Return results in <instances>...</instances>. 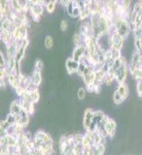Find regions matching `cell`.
<instances>
[{
	"label": "cell",
	"mask_w": 142,
	"mask_h": 155,
	"mask_svg": "<svg viewBox=\"0 0 142 155\" xmlns=\"http://www.w3.org/2000/svg\"><path fill=\"white\" fill-rule=\"evenodd\" d=\"M94 113L95 112L92 109H86L84 114V127L87 131L91 128L92 124H93V120H94Z\"/></svg>",
	"instance_id": "6da1fadb"
},
{
	"label": "cell",
	"mask_w": 142,
	"mask_h": 155,
	"mask_svg": "<svg viewBox=\"0 0 142 155\" xmlns=\"http://www.w3.org/2000/svg\"><path fill=\"white\" fill-rule=\"evenodd\" d=\"M127 72H128V67H127L126 62H125L123 65L114 72V79H115V82H118V85L124 83V81L127 78Z\"/></svg>",
	"instance_id": "7a4b0ae2"
},
{
	"label": "cell",
	"mask_w": 142,
	"mask_h": 155,
	"mask_svg": "<svg viewBox=\"0 0 142 155\" xmlns=\"http://www.w3.org/2000/svg\"><path fill=\"white\" fill-rule=\"evenodd\" d=\"M124 46V38L121 37L118 32L111 34V49L121 50L123 49Z\"/></svg>",
	"instance_id": "3957f363"
},
{
	"label": "cell",
	"mask_w": 142,
	"mask_h": 155,
	"mask_svg": "<svg viewBox=\"0 0 142 155\" xmlns=\"http://www.w3.org/2000/svg\"><path fill=\"white\" fill-rule=\"evenodd\" d=\"M104 130H105V134L106 136L108 137H113L114 134L116 132V123L113 119H110L109 118L108 122L105 124L104 126Z\"/></svg>",
	"instance_id": "277c9868"
},
{
	"label": "cell",
	"mask_w": 142,
	"mask_h": 155,
	"mask_svg": "<svg viewBox=\"0 0 142 155\" xmlns=\"http://www.w3.org/2000/svg\"><path fill=\"white\" fill-rule=\"evenodd\" d=\"M66 69H67V72H68L69 74H74V72H77L78 71V67H79V62L75 61V60H73L72 58H68L66 60Z\"/></svg>",
	"instance_id": "5b68a950"
},
{
	"label": "cell",
	"mask_w": 142,
	"mask_h": 155,
	"mask_svg": "<svg viewBox=\"0 0 142 155\" xmlns=\"http://www.w3.org/2000/svg\"><path fill=\"white\" fill-rule=\"evenodd\" d=\"M30 78H31V81H32V83H33V85H35L36 87H38L39 85L41 84L42 77H41V72L40 71H37L34 69Z\"/></svg>",
	"instance_id": "8992f818"
},
{
	"label": "cell",
	"mask_w": 142,
	"mask_h": 155,
	"mask_svg": "<svg viewBox=\"0 0 142 155\" xmlns=\"http://www.w3.org/2000/svg\"><path fill=\"white\" fill-rule=\"evenodd\" d=\"M118 91L119 92V94L121 95V97H123L124 99H127L129 96V86L127 85L126 83H123V84H119L118 86Z\"/></svg>",
	"instance_id": "52a82bcc"
},
{
	"label": "cell",
	"mask_w": 142,
	"mask_h": 155,
	"mask_svg": "<svg viewBox=\"0 0 142 155\" xmlns=\"http://www.w3.org/2000/svg\"><path fill=\"white\" fill-rule=\"evenodd\" d=\"M44 48H46V50H51L53 49L54 47V38L52 35H46V38H44Z\"/></svg>",
	"instance_id": "ba28073f"
},
{
	"label": "cell",
	"mask_w": 142,
	"mask_h": 155,
	"mask_svg": "<svg viewBox=\"0 0 142 155\" xmlns=\"http://www.w3.org/2000/svg\"><path fill=\"white\" fill-rule=\"evenodd\" d=\"M112 101H113V104H121V102H123L125 99L121 97V95L119 94V92L118 91V90H115V91L113 92V96H112Z\"/></svg>",
	"instance_id": "9c48e42d"
},
{
	"label": "cell",
	"mask_w": 142,
	"mask_h": 155,
	"mask_svg": "<svg viewBox=\"0 0 142 155\" xmlns=\"http://www.w3.org/2000/svg\"><path fill=\"white\" fill-rule=\"evenodd\" d=\"M30 91V90H29ZM30 95H31V98H32V101L35 104V102H37L39 101V97H40V94H39V91L38 89H34V90H31L30 91Z\"/></svg>",
	"instance_id": "30bf717a"
},
{
	"label": "cell",
	"mask_w": 142,
	"mask_h": 155,
	"mask_svg": "<svg viewBox=\"0 0 142 155\" xmlns=\"http://www.w3.org/2000/svg\"><path fill=\"white\" fill-rule=\"evenodd\" d=\"M56 3H57V1H46V12H49V14L54 12L55 8H56Z\"/></svg>",
	"instance_id": "8fae6325"
},
{
	"label": "cell",
	"mask_w": 142,
	"mask_h": 155,
	"mask_svg": "<svg viewBox=\"0 0 142 155\" xmlns=\"http://www.w3.org/2000/svg\"><path fill=\"white\" fill-rule=\"evenodd\" d=\"M86 95H87L86 88H84V87H80V88L78 89V91H77V98H78L79 101H83V99L86 98Z\"/></svg>",
	"instance_id": "7c38bea8"
},
{
	"label": "cell",
	"mask_w": 142,
	"mask_h": 155,
	"mask_svg": "<svg viewBox=\"0 0 142 155\" xmlns=\"http://www.w3.org/2000/svg\"><path fill=\"white\" fill-rule=\"evenodd\" d=\"M34 69L37 71H40L43 69V61L41 59H37L35 62H34Z\"/></svg>",
	"instance_id": "4fadbf2b"
},
{
	"label": "cell",
	"mask_w": 142,
	"mask_h": 155,
	"mask_svg": "<svg viewBox=\"0 0 142 155\" xmlns=\"http://www.w3.org/2000/svg\"><path fill=\"white\" fill-rule=\"evenodd\" d=\"M6 122H7V123H8L11 126L16 125V123H17V121H16V117H14L12 114L9 113V114L6 116Z\"/></svg>",
	"instance_id": "5bb4252c"
},
{
	"label": "cell",
	"mask_w": 142,
	"mask_h": 155,
	"mask_svg": "<svg viewBox=\"0 0 142 155\" xmlns=\"http://www.w3.org/2000/svg\"><path fill=\"white\" fill-rule=\"evenodd\" d=\"M68 27H69V22H67L66 20H63V21L60 23V30L63 32H66L68 30Z\"/></svg>",
	"instance_id": "9a60e30c"
}]
</instances>
